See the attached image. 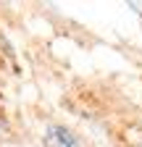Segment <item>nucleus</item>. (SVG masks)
<instances>
[{
  "mask_svg": "<svg viewBox=\"0 0 142 147\" xmlns=\"http://www.w3.org/2000/svg\"><path fill=\"white\" fill-rule=\"evenodd\" d=\"M0 129H3V123H0Z\"/></svg>",
  "mask_w": 142,
  "mask_h": 147,
  "instance_id": "nucleus-2",
  "label": "nucleus"
},
{
  "mask_svg": "<svg viewBox=\"0 0 142 147\" xmlns=\"http://www.w3.org/2000/svg\"><path fill=\"white\" fill-rule=\"evenodd\" d=\"M45 147H79L76 137L63 126H50L45 131Z\"/></svg>",
  "mask_w": 142,
  "mask_h": 147,
  "instance_id": "nucleus-1",
  "label": "nucleus"
}]
</instances>
